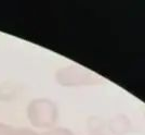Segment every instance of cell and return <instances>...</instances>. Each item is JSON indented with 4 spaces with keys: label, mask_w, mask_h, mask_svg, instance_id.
Wrapping results in <instances>:
<instances>
[{
    "label": "cell",
    "mask_w": 145,
    "mask_h": 135,
    "mask_svg": "<svg viewBox=\"0 0 145 135\" xmlns=\"http://www.w3.org/2000/svg\"><path fill=\"white\" fill-rule=\"evenodd\" d=\"M29 123L37 129H52L59 118V109L54 101L48 98H36L26 108Z\"/></svg>",
    "instance_id": "cell-1"
},
{
    "label": "cell",
    "mask_w": 145,
    "mask_h": 135,
    "mask_svg": "<svg viewBox=\"0 0 145 135\" xmlns=\"http://www.w3.org/2000/svg\"><path fill=\"white\" fill-rule=\"evenodd\" d=\"M55 79L61 86H86L97 82L95 75L91 74L81 67L61 68L55 74Z\"/></svg>",
    "instance_id": "cell-2"
},
{
    "label": "cell",
    "mask_w": 145,
    "mask_h": 135,
    "mask_svg": "<svg viewBox=\"0 0 145 135\" xmlns=\"http://www.w3.org/2000/svg\"><path fill=\"white\" fill-rule=\"evenodd\" d=\"M39 135H74V133L66 128H53L47 130L46 132Z\"/></svg>",
    "instance_id": "cell-3"
},
{
    "label": "cell",
    "mask_w": 145,
    "mask_h": 135,
    "mask_svg": "<svg viewBox=\"0 0 145 135\" xmlns=\"http://www.w3.org/2000/svg\"><path fill=\"white\" fill-rule=\"evenodd\" d=\"M12 135H39V133H37L33 130L25 129V128H18V129L14 128Z\"/></svg>",
    "instance_id": "cell-4"
},
{
    "label": "cell",
    "mask_w": 145,
    "mask_h": 135,
    "mask_svg": "<svg viewBox=\"0 0 145 135\" xmlns=\"http://www.w3.org/2000/svg\"><path fill=\"white\" fill-rule=\"evenodd\" d=\"M14 128L5 123H0V135H12Z\"/></svg>",
    "instance_id": "cell-5"
},
{
    "label": "cell",
    "mask_w": 145,
    "mask_h": 135,
    "mask_svg": "<svg viewBox=\"0 0 145 135\" xmlns=\"http://www.w3.org/2000/svg\"><path fill=\"white\" fill-rule=\"evenodd\" d=\"M97 135H101V134H97Z\"/></svg>",
    "instance_id": "cell-6"
}]
</instances>
